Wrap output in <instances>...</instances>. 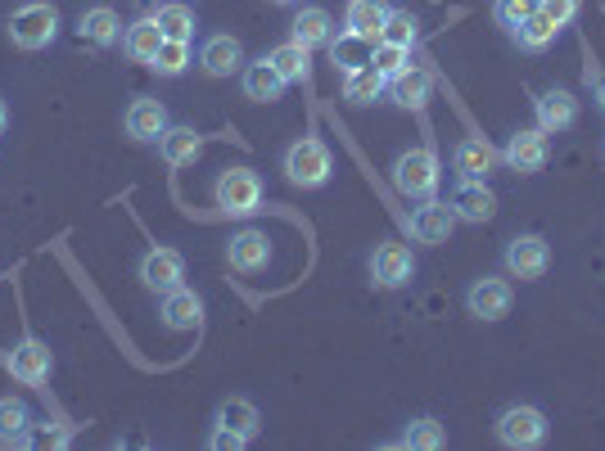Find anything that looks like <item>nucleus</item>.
Here are the masks:
<instances>
[{
	"label": "nucleus",
	"mask_w": 605,
	"mask_h": 451,
	"mask_svg": "<svg viewBox=\"0 0 605 451\" xmlns=\"http://www.w3.org/2000/svg\"><path fill=\"white\" fill-rule=\"evenodd\" d=\"M416 37H420L416 14H407V10H388L384 27H380V41H388V46H407V50H411Z\"/></svg>",
	"instance_id": "obj_35"
},
{
	"label": "nucleus",
	"mask_w": 605,
	"mask_h": 451,
	"mask_svg": "<svg viewBox=\"0 0 605 451\" xmlns=\"http://www.w3.org/2000/svg\"><path fill=\"white\" fill-rule=\"evenodd\" d=\"M33 434V411L23 398H0V447H27Z\"/></svg>",
	"instance_id": "obj_26"
},
{
	"label": "nucleus",
	"mask_w": 605,
	"mask_h": 451,
	"mask_svg": "<svg viewBox=\"0 0 605 451\" xmlns=\"http://www.w3.org/2000/svg\"><path fill=\"white\" fill-rule=\"evenodd\" d=\"M547 434H552L547 415H542L538 406H529V402H516V406H506L497 415V438L510 451H533V447L547 442Z\"/></svg>",
	"instance_id": "obj_4"
},
{
	"label": "nucleus",
	"mask_w": 605,
	"mask_h": 451,
	"mask_svg": "<svg viewBox=\"0 0 605 451\" xmlns=\"http://www.w3.org/2000/svg\"><path fill=\"white\" fill-rule=\"evenodd\" d=\"M226 262L235 271H245V276H254V271H267L271 262V245H267V235L262 230H239L226 239Z\"/></svg>",
	"instance_id": "obj_14"
},
{
	"label": "nucleus",
	"mask_w": 605,
	"mask_h": 451,
	"mask_svg": "<svg viewBox=\"0 0 605 451\" xmlns=\"http://www.w3.org/2000/svg\"><path fill=\"white\" fill-rule=\"evenodd\" d=\"M218 425H222V429H235V434H245V438L254 442L258 429H262V415H258V406L245 402V398H226V402L218 406Z\"/></svg>",
	"instance_id": "obj_31"
},
{
	"label": "nucleus",
	"mask_w": 605,
	"mask_h": 451,
	"mask_svg": "<svg viewBox=\"0 0 605 451\" xmlns=\"http://www.w3.org/2000/svg\"><path fill=\"white\" fill-rule=\"evenodd\" d=\"M552 266V245L542 235H516L506 245V271L516 280H542Z\"/></svg>",
	"instance_id": "obj_6"
},
{
	"label": "nucleus",
	"mask_w": 605,
	"mask_h": 451,
	"mask_svg": "<svg viewBox=\"0 0 605 451\" xmlns=\"http://www.w3.org/2000/svg\"><path fill=\"white\" fill-rule=\"evenodd\" d=\"M168 127H172V117H168V109L159 100H136L127 109V136L140 140V145H159Z\"/></svg>",
	"instance_id": "obj_18"
},
{
	"label": "nucleus",
	"mask_w": 605,
	"mask_h": 451,
	"mask_svg": "<svg viewBox=\"0 0 605 451\" xmlns=\"http://www.w3.org/2000/svg\"><path fill=\"white\" fill-rule=\"evenodd\" d=\"M10 127V109H5V100H0V131Z\"/></svg>",
	"instance_id": "obj_43"
},
{
	"label": "nucleus",
	"mask_w": 605,
	"mask_h": 451,
	"mask_svg": "<svg viewBox=\"0 0 605 451\" xmlns=\"http://www.w3.org/2000/svg\"><path fill=\"white\" fill-rule=\"evenodd\" d=\"M77 33L90 46H118V41H123V18H118L109 5H96V10H86L77 18Z\"/></svg>",
	"instance_id": "obj_24"
},
{
	"label": "nucleus",
	"mask_w": 605,
	"mask_h": 451,
	"mask_svg": "<svg viewBox=\"0 0 605 451\" xmlns=\"http://www.w3.org/2000/svg\"><path fill=\"white\" fill-rule=\"evenodd\" d=\"M510 303H516V289H510V280H502V276H483L466 289V308L479 321H502L510 312Z\"/></svg>",
	"instance_id": "obj_8"
},
{
	"label": "nucleus",
	"mask_w": 605,
	"mask_h": 451,
	"mask_svg": "<svg viewBox=\"0 0 605 451\" xmlns=\"http://www.w3.org/2000/svg\"><path fill=\"white\" fill-rule=\"evenodd\" d=\"M208 447H213V451H239V447H249V438L218 425V429H213V438H208Z\"/></svg>",
	"instance_id": "obj_41"
},
{
	"label": "nucleus",
	"mask_w": 605,
	"mask_h": 451,
	"mask_svg": "<svg viewBox=\"0 0 605 451\" xmlns=\"http://www.w3.org/2000/svg\"><path fill=\"white\" fill-rule=\"evenodd\" d=\"M443 180V163L434 149H407V154L393 159V186L407 199H434Z\"/></svg>",
	"instance_id": "obj_1"
},
{
	"label": "nucleus",
	"mask_w": 605,
	"mask_h": 451,
	"mask_svg": "<svg viewBox=\"0 0 605 451\" xmlns=\"http://www.w3.org/2000/svg\"><path fill=\"white\" fill-rule=\"evenodd\" d=\"M388 96H393V104H403V109H425L430 96H434V77L425 68H411L407 64L403 73L388 77Z\"/></svg>",
	"instance_id": "obj_20"
},
{
	"label": "nucleus",
	"mask_w": 605,
	"mask_h": 451,
	"mask_svg": "<svg viewBox=\"0 0 605 451\" xmlns=\"http://www.w3.org/2000/svg\"><path fill=\"white\" fill-rule=\"evenodd\" d=\"M181 280H186V258H181L176 249H149L140 258V285L155 289V293H168L176 289Z\"/></svg>",
	"instance_id": "obj_12"
},
{
	"label": "nucleus",
	"mask_w": 605,
	"mask_h": 451,
	"mask_svg": "<svg viewBox=\"0 0 605 451\" xmlns=\"http://www.w3.org/2000/svg\"><path fill=\"white\" fill-rule=\"evenodd\" d=\"M69 442V434L54 425V419H46V425H37L33 419V434H27V447H64Z\"/></svg>",
	"instance_id": "obj_39"
},
{
	"label": "nucleus",
	"mask_w": 605,
	"mask_h": 451,
	"mask_svg": "<svg viewBox=\"0 0 605 451\" xmlns=\"http://www.w3.org/2000/svg\"><path fill=\"white\" fill-rule=\"evenodd\" d=\"M411 276H416V258H411L407 245L384 239V245L371 253V280L380 289H403V285H411Z\"/></svg>",
	"instance_id": "obj_7"
},
{
	"label": "nucleus",
	"mask_w": 605,
	"mask_h": 451,
	"mask_svg": "<svg viewBox=\"0 0 605 451\" xmlns=\"http://www.w3.org/2000/svg\"><path fill=\"white\" fill-rule=\"evenodd\" d=\"M199 68L208 77H231V73L245 68V46H239L235 37H208L199 46Z\"/></svg>",
	"instance_id": "obj_17"
},
{
	"label": "nucleus",
	"mask_w": 605,
	"mask_h": 451,
	"mask_svg": "<svg viewBox=\"0 0 605 451\" xmlns=\"http://www.w3.org/2000/svg\"><path fill=\"white\" fill-rule=\"evenodd\" d=\"M159 316H163L168 329H199V321H203V298L195 289H186V285H176V289L163 293Z\"/></svg>",
	"instance_id": "obj_19"
},
{
	"label": "nucleus",
	"mask_w": 605,
	"mask_h": 451,
	"mask_svg": "<svg viewBox=\"0 0 605 451\" xmlns=\"http://www.w3.org/2000/svg\"><path fill=\"white\" fill-rule=\"evenodd\" d=\"M384 18H388L384 0H348V10H344V27H348V33L371 37V41H380Z\"/></svg>",
	"instance_id": "obj_27"
},
{
	"label": "nucleus",
	"mask_w": 605,
	"mask_h": 451,
	"mask_svg": "<svg viewBox=\"0 0 605 451\" xmlns=\"http://www.w3.org/2000/svg\"><path fill=\"white\" fill-rule=\"evenodd\" d=\"M213 199L226 217H254L262 208V176L254 167H222Z\"/></svg>",
	"instance_id": "obj_3"
},
{
	"label": "nucleus",
	"mask_w": 605,
	"mask_h": 451,
	"mask_svg": "<svg viewBox=\"0 0 605 451\" xmlns=\"http://www.w3.org/2000/svg\"><path fill=\"white\" fill-rule=\"evenodd\" d=\"M510 37L520 41V50H533V54H538V50H547V46L560 37V23H556L552 14H542V10H538V14H533V18H524Z\"/></svg>",
	"instance_id": "obj_33"
},
{
	"label": "nucleus",
	"mask_w": 605,
	"mask_h": 451,
	"mask_svg": "<svg viewBox=\"0 0 605 451\" xmlns=\"http://www.w3.org/2000/svg\"><path fill=\"white\" fill-rule=\"evenodd\" d=\"M411 64V50L407 46H388V41H375V54H371V68L393 77V73H403Z\"/></svg>",
	"instance_id": "obj_37"
},
{
	"label": "nucleus",
	"mask_w": 605,
	"mask_h": 451,
	"mask_svg": "<svg viewBox=\"0 0 605 451\" xmlns=\"http://www.w3.org/2000/svg\"><path fill=\"white\" fill-rule=\"evenodd\" d=\"M542 14H552L560 27L579 18V0H542Z\"/></svg>",
	"instance_id": "obj_40"
},
{
	"label": "nucleus",
	"mask_w": 605,
	"mask_h": 451,
	"mask_svg": "<svg viewBox=\"0 0 605 451\" xmlns=\"http://www.w3.org/2000/svg\"><path fill=\"white\" fill-rule=\"evenodd\" d=\"M573 123H579V100H573V90L552 86L547 96L538 100V127L552 136V131H569Z\"/></svg>",
	"instance_id": "obj_16"
},
{
	"label": "nucleus",
	"mask_w": 605,
	"mask_h": 451,
	"mask_svg": "<svg viewBox=\"0 0 605 451\" xmlns=\"http://www.w3.org/2000/svg\"><path fill=\"white\" fill-rule=\"evenodd\" d=\"M159 149H163V159L172 167H186V163H195L203 154V136L195 127H168L163 140H159Z\"/></svg>",
	"instance_id": "obj_29"
},
{
	"label": "nucleus",
	"mask_w": 605,
	"mask_h": 451,
	"mask_svg": "<svg viewBox=\"0 0 605 451\" xmlns=\"http://www.w3.org/2000/svg\"><path fill=\"white\" fill-rule=\"evenodd\" d=\"M592 86H596V96H601V109H605V73H596V77H592Z\"/></svg>",
	"instance_id": "obj_42"
},
{
	"label": "nucleus",
	"mask_w": 605,
	"mask_h": 451,
	"mask_svg": "<svg viewBox=\"0 0 605 451\" xmlns=\"http://www.w3.org/2000/svg\"><path fill=\"white\" fill-rule=\"evenodd\" d=\"M59 33V10L46 5V0H27L10 14V41L18 50H46Z\"/></svg>",
	"instance_id": "obj_5"
},
{
	"label": "nucleus",
	"mask_w": 605,
	"mask_h": 451,
	"mask_svg": "<svg viewBox=\"0 0 605 451\" xmlns=\"http://www.w3.org/2000/svg\"><path fill=\"white\" fill-rule=\"evenodd\" d=\"M10 371H14V379H23V384H46L50 371H54V352H50L41 339H23V343L10 352Z\"/></svg>",
	"instance_id": "obj_15"
},
{
	"label": "nucleus",
	"mask_w": 605,
	"mask_h": 451,
	"mask_svg": "<svg viewBox=\"0 0 605 451\" xmlns=\"http://www.w3.org/2000/svg\"><path fill=\"white\" fill-rule=\"evenodd\" d=\"M384 90H388V77L375 73L371 64L357 68V73H344V100H348V104H375Z\"/></svg>",
	"instance_id": "obj_32"
},
{
	"label": "nucleus",
	"mask_w": 605,
	"mask_h": 451,
	"mask_svg": "<svg viewBox=\"0 0 605 451\" xmlns=\"http://www.w3.org/2000/svg\"><path fill=\"white\" fill-rule=\"evenodd\" d=\"M447 442V434H443V425L434 415H420V419H411L407 425V434H403V442L398 447H411V451H439Z\"/></svg>",
	"instance_id": "obj_34"
},
{
	"label": "nucleus",
	"mask_w": 605,
	"mask_h": 451,
	"mask_svg": "<svg viewBox=\"0 0 605 451\" xmlns=\"http://www.w3.org/2000/svg\"><path fill=\"white\" fill-rule=\"evenodd\" d=\"M497 163H502V154H497V149L483 140V136L461 140L457 154H452V172H457L461 180H489V176L497 172Z\"/></svg>",
	"instance_id": "obj_13"
},
{
	"label": "nucleus",
	"mask_w": 605,
	"mask_h": 451,
	"mask_svg": "<svg viewBox=\"0 0 605 451\" xmlns=\"http://www.w3.org/2000/svg\"><path fill=\"white\" fill-rule=\"evenodd\" d=\"M271 59V68H276L281 77H285V86H294V82H308V73H312V50L308 46H298L294 37L285 41V46H276L267 54Z\"/></svg>",
	"instance_id": "obj_28"
},
{
	"label": "nucleus",
	"mask_w": 605,
	"mask_h": 451,
	"mask_svg": "<svg viewBox=\"0 0 605 451\" xmlns=\"http://www.w3.org/2000/svg\"><path fill=\"white\" fill-rule=\"evenodd\" d=\"M452 226H457V213H452V203H439V199H420V208L411 213L416 245H447Z\"/></svg>",
	"instance_id": "obj_11"
},
{
	"label": "nucleus",
	"mask_w": 605,
	"mask_h": 451,
	"mask_svg": "<svg viewBox=\"0 0 605 451\" xmlns=\"http://www.w3.org/2000/svg\"><path fill=\"white\" fill-rule=\"evenodd\" d=\"M159 46H163V33H159L155 14H145V18H136V23L123 27V50H127L132 64H155Z\"/></svg>",
	"instance_id": "obj_21"
},
{
	"label": "nucleus",
	"mask_w": 605,
	"mask_h": 451,
	"mask_svg": "<svg viewBox=\"0 0 605 451\" xmlns=\"http://www.w3.org/2000/svg\"><path fill=\"white\" fill-rule=\"evenodd\" d=\"M371 54H375V41L371 37H357V33H344L330 41V59H335V68L339 73H357V68H367L371 64Z\"/></svg>",
	"instance_id": "obj_25"
},
{
	"label": "nucleus",
	"mask_w": 605,
	"mask_h": 451,
	"mask_svg": "<svg viewBox=\"0 0 605 451\" xmlns=\"http://www.w3.org/2000/svg\"><path fill=\"white\" fill-rule=\"evenodd\" d=\"M155 23H159L163 41H190L195 37V10L181 5V0H163L155 10Z\"/></svg>",
	"instance_id": "obj_30"
},
{
	"label": "nucleus",
	"mask_w": 605,
	"mask_h": 451,
	"mask_svg": "<svg viewBox=\"0 0 605 451\" xmlns=\"http://www.w3.org/2000/svg\"><path fill=\"white\" fill-rule=\"evenodd\" d=\"M149 68H155L159 77H181V73L190 68V41H163Z\"/></svg>",
	"instance_id": "obj_36"
},
{
	"label": "nucleus",
	"mask_w": 605,
	"mask_h": 451,
	"mask_svg": "<svg viewBox=\"0 0 605 451\" xmlns=\"http://www.w3.org/2000/svg\"><path fill=\"white\" fill-rule=\"evenodd\" d=\"M547 131L542 127H533V131H516L506 140V149H502V163L510 167V172H520V176H533V172H542L547 167Z\"/></svg>",
	"instance_id": "obj_9"
},
{
	"label": "nucleus",
	"mask_w": 605,
	"mask_h": 451,
	"mask_svg": "<svg viewBox=\"0 0 605 451\" xmlns=\"http://www.w3.org/2000/svg\"><path fill=\"white\" fill-rule=\"evenodd\" d=\"M239 86H245V96L258 100V104H271V100L285 96V77L271 68V59H258V64L239 68Z\"/></svg>",
	"instance_id": "obj_23"
},
{
	"label": "nucleus",
	"mask_w": 605,
	"mask_h": 451,
	"mask_svg": "<svg viewBox=\"0 0 605 451\" xmlns=\"http://www.w3.org/2000/svg\"><path fill=\"white\" fill-rule=\"evenodd\" d=\"M330 172H335V159H330V145L317 136H302L285 149V176L302 190H321Z\"/></svg>",
	"instance_id": "obj_2"
},
{
	"label": "nucleus",
	"mask_w": 605,
	"mask_h": 451,
	"mask_svg": "<svg viewBox=\"0 0 605 451\" xmlns=\"http://www.w3.org/2000/svg\"><path fill=\"white\" fill-rule=\"evenodd\" d=\"M271 5H294V0H271Z\"/></svg>",
	"instance_id": "obj_44"
},
{
	"label": "nucleus",
	"mask_w": 605,
	"mask_h": 451,
	"mask_svg": "<svg viewBox=\"0 0 605 451\" xmlns=\"http://www.w3.org/2000/svg\"><path fill=\"white\" fill-rule=\"evenodd\" d=\"M289 37H294L298 46H308V50L330 46V41H335V18H330L321 5H308V10H298V14H294Z\"/></svg>",
	"instance_id": "obj_22"
},
{
	"label": "nucleus",
	"mask_w": 605,
	"mask_h": 451,
	"mask_svg": "<svg viewBox=\"0 0 605 451\" xmlns=\"http://www.w3.org/2000/svg\"><path fill=\"white\" fill-rule=\"evenodd\" d=\"M447 203H452V213H457V222H470V226L493 222V213H497V195L489 190V180H461Z\"/></svg>",
	"instance_id": "obj_10"
},
{
	"label": "nucleus",
	"mask_w": 605,
	"mask_h": 451,
	"mask_svg": "<svg viewBox=\"0 0 605 451\" xmlns=\"http://www.w3.org/2000/svg\"><path fill=\"white\" fill-rule=\"evenodd\" d=\"M538 10H542V0H497L493 14H497L502 27H510V33H516V27H520L524 18H533Z\"/></svg>",
	"instance_id": "obj_38"
},
{
	"label": "nucleus",
	"mask_w": 605,
	"mask_h": 451,
	"mask_svg": "<svg viewBox=\"0 0 605 451\" xmlns=\"http://www.w3.org/2000/svg\"><path fill=\"white\" fill-rule=\"evenodd\" d=\"M140 5H155V0H140Z\"/></svg>",
	"instance_id": "obj_45"
}]
</instances>
